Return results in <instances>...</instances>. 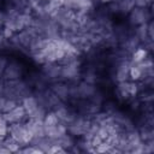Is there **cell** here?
<instances>
[{
    "label": "cell",
    "instance_id": "1",
    "mask_svg": "<svg viewBox=\"0 0 154 154\" xmlns=\"http://www.w3.org/2000/svg\"><path fill=\"white\" fill-rule=\"evenodd\" d=\"M7 131L10 134V136L12 138H14L17 142H19L20 144H28L31 142L32 140V134L29 131V129L26 128L25 124H20V122L18 123H11L7 126Z\"/></svg>",
    "mask_w": 154,
    "mask_h": 154
},
{
    "label": "cell",
    "instance_id": "2",
    "mask_svg": "<svg viewBox=\"0 0 154 154\" xmlns=\"http://www.w3.org/2000/svg\"><path fill=\"white\" fill-rule=\"evenodd\" d=\"M150 20V13L147 7H134L129 12V22L132 25H141Z\"/></svg>",
    "mask_w": 154,
    "mask_h": 154
},
{
    "label": "cell",
    "instance_id": "3",
    "mask_svg": "<svg viewBox=\"0 0 154 154\" xmlns=\"http://www.w3.org/2000/svg\"><path fill=\"white\" fill-rule=\"evenodd\" d=\"M137 90H138V87L135 82H128V81H124V82H119L118 83V88H117V91H118V95L123 99H128L130 96H134L137 94Z\"/></svg>",
    "mask_w": 154,
    "mask_h": 154
},
{
    "label": "cell",
    "instance_id": "4",
    "mask_svg": "<svg viewBox=\"0 0 154 154\" xmlns=\"http://www.w3.org/2000/svg\"><path fill=\"white\" fill-rule=\"evenodd\" d=\"M45 128V136L51 140H58L66 134L67 126L58 123L57 125H43Z\"/></svg>",
    "mask_w": 154,
    "mask_h": 154
},
{
    "label": "cell",
    "instance_id": "5",
    "mask_svg": "<svg viewBox=\"0 0 154 154\" xmlns=\"http://www.w3.org/2000/svg\"><path fill=\"white\" fill-rule=\"evenodd\" d=\"M25 114H26V113H25L24 107H23L22 105H17V106H16L14 108H12L11 111L2 113V117H4V119L7 122V124H11V123H18V122H20V120L24 118Z\"/></svg>",
    "mask_w": 154,
    "mask_h": 154
},
{
    "label": "cell",
    "instance_id": "6",
    "mask_svg": "<svg viewBox=\"0 0 154 154\" xmlns=\"http://www.w3.org/2000/svg\"><path fill=\"white\" fill-rule=\"evenodd\" d=\"M78 75H79V67H78L77 60L71 63V64H66V65L61 66L60 77L69 79V81H72V79H76L78 77Z\"/></svg>",
    "mask_w": 154,
    "mask_h": 154
},
{
    "label": "cell",
    "instance_id": "7",
    "mask_svg": "<svg viewBox=\"0 0 154 154\" xmlns=\"http://www.w3.org/2000/svg\"><path fill=\"white\" fill-rule=\"evenodd\" d=\"M4 77L6 81H13V79H19L20 75H22V67L19 64L12 61V63H7L5 70H4Z\"/></svg>",
    "mask_w": 154,
    "mask_h": 154
},
{
    "label": "cell",
    "instance_id": "8",
    "mask_svg": "<svg viewBox=\"0 0 154 154\" xmlns=\"http://www.w3.org/2000/svg\"><path fill=\"white\" fill-rule=\"evenodd\" d=\"M77 93H78V97L82 99H87V97H91L95 93H96V88L94 84L87 83V82H81L77 87Z\"/></svg>",
    "mask_w": 154,
    "mask_h": 154
},
{
    "label": "cell",
    "instance_id": "9",
    "mask_svg": "<svg viewBox=\"0 0 154 154\" xmlns=\"http://www.w3.org/2000/svg\"><path fill=\"white\" fill-rule=\"evenodd\" d=\"M130 66H131V61H128V60H123L118 67H117V72H116V79L117 82H124V81H128V77L129 76V71H130Z\"/></svg>",
    "mask_w": 154,
    "mask_h": 154
},
{
    "label": "cell",
    "instance_id": "10",
    "mask_svg": "<svg viewBox=\"0 0 154 154\" xmlns=\"http://www.w3.org/2000/svg\"><path fill=\"white\" fill-rule=\"evenodd\" d=\"M22 106L24 107L25 109V113L30 117L32 116V113L37 109V107L40 106L37 99L35 96H31V95H26L23 97V101H22Z\"/></svg>",
    "mask_w": 154,
    "mask_h": 154
},
{
    "label": "cell",
    "instance_id": "11",
    "mask_svg": "<svg viewBox=\"0 0 154 154\" xmlns=\"http://www.w3.org/2000/svg\"><path fill=\"white\" fill-rule=\"evenodd\" d=\"M51 90L61 100L66 101L70 97V88L64 83H54L51 88Z\"/></svg>",
    "mask_w": 154,
    "mask_h": 154
},
{
    "label": "cell",
    "instance_id": "12",
    "mask_svg": "<svg viewBox=\"0 0 154 154\" xmlns=\"http://www.w3.org/2000/svg\"><path fill=\"white\" fill-rule=\"evenodd\" d=\"M60 72H61L60 65H57L55 63H45L43 64V73L46 77L55 79V78L60 77Z\"/></svg>",
    "mask_w": 154,
    "mask_h": 154
},
{
    "label": "cell",
    "instance_id": "13",
    "mask_svg": "<svg viewBox=\"0 0 154 154\" xmlns=\"http://www.w3.org/2000/svg\"><path fill=\"white\" fill-rule=\"evenodd\" d=\"M131 54H132V58H131V61L132 63H140V61L144 60L148 57L147 49L146 48H140V47H137Z\"/></svg>",
    "mask_w": 154,
    "mask_h": 154
},
{
    "label": "cell",
    "instance_id": "14",
    "mask_svg": "<svg viewBox=\"0 0 154 154\" xmlns=\"http://www.w3.org/2000/svg\"><path fill=\"white\" fill-rule=\"evenodd\" d=\"M4 141V146L10 150V152H18L19 150V147H20V143L19 142H17L14 138H12L11 136H10V138H4L2 140Z\"/></svg>",
    "mask_w": 154,
    "mask_h": 154
},
{
    "label": "cell",
    "instance_id": "15",
    "mask_svg": "<svg viewBox=\"0 0 154 154\" xmlns=\"http://www.w3.org/2000/svg\"><path fill=\"white\" fill-rule=\"evenodd\" d=\"M136 36L140 41H146L148 37V31H147V23L144 24H141V25H137V29H136ZM152 41V40H150Z\"/></svg>",
    "mask_w": 154,
    "mask_h": 154
},
{
    "label": "cell",
    "instance_id": "16",
    "mask_svg": "<svg viewBox=\"0 0 154 154\" xmlns=\"http://www.w3.org/2000/svg\"><path fill=\"white\" fill-rule=\"evenodd\" d=\"M59 118L55 114V112H49L46 113L45 118H43V125H57L59 123Z\"/></svg>",
    "mask_w": 154,
    "mask_h": 154
},
{
    "label": "cell",
    "instance_id": "17",
    "mask_svg": "<svg viewBox=\"0 0 154 154\" xmlns=\"http://www.w3.org/2000/svg\"><path fill=\"white\" fill-rule=\"evenodd\" d=\"M16 106H17L16 100H13V99H8V97H5V101H4V105H2L1 113H5V112L11 111V109H12V108H14Z\"/></svg>",
    "mask_w": 154,
    "mask_h": 154
},
{
    "label": "cell",
    "instance_id": "18",
    "mask_svg": "<svg viewBox=\"0 0 154 154\" xmlns=\"http://www.w3.org/2000/svg\"><path fill=\"white\" fill-rule=\"evenodd\" d=\"M84 82L94 84L96 82V72L94 70H87V72L84 73Z\"/></svg>",
    "mask_w": 154,
    "mask_h": 154
},
{
    "label": "cell",
    "instance_id": "19",
    "mask_svg": "<svg viewBox=\"0 0 154 154\" xmlns=\"http://www.w3.org/2000/svg\"><path fill=\"white\" fill-rule=\"evenodd\" d=\"M135 7H147L149 4H152V0H132Z\"/></svg>",
    "mask_w": 154,
    "mask_h": 154
},
{
    "label": "cell",
    "instance_id": "20",
    "mask_svg": "<svg viewBox=\"0 0 154 154\" xmlns=\"http://www.w3.org/2000/svg\"><path fill=\"white\" fill-rule=\"evenodd\" d=\"M101 1H103V2H111V1H116V0H101Z\"/></svg>",
    "mask_w": 154,
    "mask_h": 154
}]
</instances>
